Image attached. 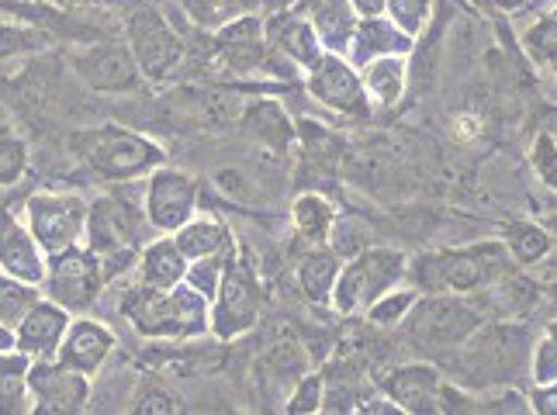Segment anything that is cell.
I'll use <instances>...</instances> for the list:
<instances>
[{
  "mask_svg": "<svg viewBox=\"0 0 557 415\" xmlns=\"http://www.w3.org/2000/svg\"><path fill=\"white\" fill-rule=\"evenodd\" d=\"M0 267L17 280H32V285L46 274L32 236L8 212H0Z\"/></svg>",
  "mask_w": 557,
  "mask_h": 415,
  "instance_id": "16",
  "label": "cell"
},
{
  "mask_svg": "<svg viewBox=\"0 0 557 415\" xmlns=\"http://www.w3.org/2000/svg\"><path fill=\"white\" fill-rule=\"evenodd\" d=\"M412 305H416V291H398V294H388V298L381 294L368 312H371V318L377 326H392V323H398V318H406Z\"/></svg>",
  "mask_w": 557,
  "mask_h": 415,
  "instance_id": "34",
  "label": "cell"
},
{
  "mask_svg": "<svg viewBox=\"0 0 557 415\" xmlns=\"http://www.w3.org/2000/svg\"><path fill=\"white\" fill-rule=\"evenodd\" d=\"M384 4H388V0H354V8H357L363 17H377V14L384 11Z\"/></svg>",
  "mask_w": 557,
  "mask_h": 415,
  "instance_id": "45",
  "label": "cell"
},
{
  "mask_svg": "<svg viewBox=\"0 0 557 415\" xmlns=\"http://www.w3.org/2000/svg\"><path fill=\"white\" fill-rule=\"evenodd\" d=\"M125 312L136 318V326L149 336H190L205 329V298L201 291H170L160 294L157 288H143L128 298Z\"/></svg>",
  "mask_w": 557,
  "mask_h": 415,
  "instance_id": "4",
  "label": "cell"
},
{
  "mask_svg": "<svg viewBox=\"0 0 557 415\" xmlns=\"http://www.w3.org/2000/svg\"><path fill=\"white\" fill-rule=\"evenodd\" d=\"M401 274H406V260H401L398 253H392V250L363 253L336 280V309L339 312L371 309L381 298V291H388Z\"/></svg>",
  "mask_w": 557,
  "mask_h": 415,
  "instance_id": "6",
  "label": "cell"
},
{
  "mask_svg": "<svg viewBox=\"0 0 557 415\" xmlns=\"http://www.w3.org/2000/svg\"><path fill=\"white\" fill-rule=\"evenodd\" d=\"M219 187L228 194V198H236V201H253V187H249V180L239 174V169H219L215 174Z\"/></svg>",
  "mask_w": 557,
  "mask_h": 415,
  "instance_id": "40",
  "label": "cell"
},
{
  "mask_svg": "<svg viewBox=\"0 0 557 415\" xmlns=\"http://www.w3.org/2000/svg\"><path fill=\"white\" fill-rule=\"evenodd\" d=\"M84 201L66 194H38L28 201V222L38 239V247L49 253H63L73 247V239L84 229Z\"/></svg>",
  "mask_w": 557,
  "mask_h": 415,
  "instance_id": "8",
  "label": "cell"
},
{
  "mask_svg": "<svg viewBox=\"0 0 557 415\" xmlns=\"http://www.w3.org/2000/svg\"><path fill=\"white\" fill-rule=\"evenodd\" d=\"M409 35L401 32L395 22H381V17H363V25L357 28V60L360 63H371L377 55H398V52H409Z\"/></svg>",
  "mask_w": 557,
  "mask_h": 415,
  "instance_id": "20",
  "label": "cell"
},
{
  "mask_svg": "<svg viewBox=\"0 0 557 415\" xmlns=\"http://www.w3.org/2000/svg\"><path fill=\"white\" fill-rule=\"evenodd\" d=\"M28 388L38 399V408L42 412H81L87 405V381L81 374L63 367H49L38 364L28 374Z\"/></svg>",
  "mask_w": 557,
  "mask_h": 415,
  "instance_id": "13",
  "label": "cell"
},
{
  "mask_svg": "<svg viewBox=\"0 0 557 415\" xmlns=\"http://www.w3.org/2000/svg\"><path fill=\"white\" fill-rule=\"evenodd\" d=\"M257 312H260V294L253 285V274L246 271V263H236V267H228L222 280V298L215 312L219 336H236L249 329L257 323Z\"/></svg>",
  "mask_w": 557,
  "mask_h": 415,
  "instance_id": "12",
  "label": "cell"
},
{
  "mask_svg": "<svg viewBox=\"0 0 557 415\" xmlns=\"http://www.w3.org/2000/svg\"><path fill=\"white\" fill-rule=\"evenodd\" d=\"M66 332V315L52 305H35L25 323L22 332H17V350L32 353V356H49L55 347H60V336Z\"/></svg>",
  "mask_w": 557,
  "mask_h": 415,
  "instance_id": "18",
  "label": "cell"
},
{
  "mask_svg": "<svg viewBox=\"0 0 557 415\" xmlns=\"http://www.w3.org/2000/svg\"><path fill=\"white\" fill-rule=\"evenodd\" d=\"M0 350H11V332H8V326H0Z\"/></svg>",
  "mask_w": 557,
  "mask_h": 415,
  "instance_id": "46",
  "label": "cell"
},
{
  "mask_svg": "<svg viewBox=\"0 0 557 415\" xmlns=\"http://www.w3.org/2000/svg\"><path fill=\"white\" fill-rule=\"evenodd\" d=\"M509 274V256L498 242H485V247H471V250H457V253H440L426 256L412 267V277L422 288L433 294H447V291H474L503 280Z\"/></svg>",
  "mask_w": 557,
  "mask_h": 415,
  "instance_id": "2",
  "label": "cell"
},
{
  "mask_svg": "<svg viewBox=\"0 0 557 415\" xmlns=\"http://www.w3.org/2000/svg\"><path fill=\"white\" fill-rule=\"evenodd\" d=\"M25 370H8L0 374V412H22L25 408V388L28 377H22Z\"/></svg>",
  "mask_w": 557,
  "mask_h": 415,
  "instance_id": "36",
  "label": "cell"
},
{
  "mask_svg": "<svg viewBox=\"0 0 557 415\" xmlns=\"http://www.w3.org/2000/svg\"><path fill=\"white\" fill-rule=\"evenodd\" d=\"M263 364L274 367L277 374H301L305 370V353H301V343L287 332V329H277L271 343L263 347Z\"/></svg>",
  "mask_w": 557,
  "mask_h": 415,
  "instance_id": "26",
  "label": "cell"
},
{
  "mask_svg": "<svg viewBox=\"0 0 557 415\" xmlns=\"http://www.w3.org/2000/svg\"><path fill=\"white\" fill-rule=\"evenodd\" d=\"M73 66L94 90H132L139 84V63L125 46H94L76 52Z\"/></svg>",
  "mask_w": 557,
  "mask_h": 415,
  "instance_id": "11",
  "label": "cell"
},
{
  "mask_svg": "<svg viewBox=\"0 0 557 415\" xmlns=\"http://www.w3.org/2000/svg\"><path fill=\"white\" fill-rule=\"evenodd\" d=\"M533 166H536V174H541V180L557 191V142L550 136L536 139V146H533Z\"/></svg>",
  "mask_w": 557,
  "mask_h": 415,
  "instance_id": "37",
  "label": "cell"
},
{
  "mask_svg": "<svg viewBox=\"0 0 557 415\" xmlns=\"http://www.w3.org/2000/svg\"><path fill=\"white\" fill-rule=\"evenodd\" d=\"M271 39H274L284 52H292L295 60L309 63V66H315V63L322 60L319 42H315V28H312L309 22H298V17L281 14L277 22H271Z\"/></svg>",
  "mask_w": 557,
  "mask_h": 415,
  "instance_id": "22",
  "label": "cell"
},
{
  "mask_svg": "<svg viewBox=\"0 0 557 415\" xmlns=\"http://www.w3.org/2000/svg\"><path fill=\"white\" fill-rule=\"evenodd\" d=\"M312 90L325 104L343 108V111H363V90L354 73L343 66L336 55H322V60L312 66Z\"/></svg>",
  "mask_w": 557,
  "mask_h": 415,
  "instance_id": "17",
  "label": "cell"
},
{
  "mask_svg": "<svg viewBox=\"0 0 557 415\" xmlns=\"http://www.w3.org/2000/svg\"><path fill=\"white\" fill-rule=\"evenodd\" d=\"M98 256H87V253H76L73 247L55 253L52 263V274H49V294L60 301L63 309L81 312L94 301V291H98Z\"/></svg>",
  "mask_w": 557,
  "mask_h": 415,
  "instance_id": "10",
  "label": "cell"
},
{
  "mask_svg": "<svg viewBox=\"0 0 557 415\" xmlns=\"http://www.w3.org/2000/svg\"><path fill=\"white\" fill-rule=\"evenodd\" d=\"M108 350H111V336L101 326L76 323L73 332H70V339L63 343V364L84 370V374H94V370L104 364Z\"/></svg>",
  "mask_w": 557,
  "mask_h": 415,
  "instance_id": "19",
  "label": "cell"
},
{
  "mask_svg": "<svg viewBox=\"0 0 557 415\" xmlns=\"http://www.w3.org/2000/svg\"><path fill=\"white\" fill-rule=\"evenodd\" d=\"M388 8H392V22L409 35L422 32V25H426V17H430V0H388Z\"/></svg>",
  "mask_w": 557,
  "mask_h": 415,
  "instance_id": "33",
  "label": "cell"
},
{
  "mask_svg": "<svg viewBox=\"0 0 557 415\" xmlns=\"http://www.w3.org/2000/svg\"><path fill=\"white\" fill-rule=\"evenodd\" d=\"M533 377H536V385L557 381V323L547 329V336L541 339V347L533 353Z\"/></svg>",
  "mask_w": 557,
  "mask_h": 415,
  "instance_id": "35",
  "label": "cell"
},
{
  "mask_svg": "<svg viewBox=\"0 0 557 415\" xmlns=\"http://www.w3.org/2000/svg\"><path fill=\"white\" fill-rule=\"evenodd\" d=\"M523 42L536 63H557V11L541 17V22L523 35Z\"/></svg>",
  "mask_w": 557,
  "mask_h": 415,
  "instance_id": "30",
  "label": "cell"
},
{
  "mask_svg": "<svg viewBox=\"0 0 557 415\" xmlns=\"http://www.w3.org/2000/svg\"><path fill=\"white\" fill-rule=\"evenodd\" d=\"M87 229H90V250H94V256H104L108 263H114V260H128L132 247H136L139 218L122 201L101 198L98 204L90 208Z\"/></svg>",
  "mask_w": 557,
  "mask_h": 415,
  "instance_id": "9",
  "label": "cell"
},
{
  "mask_svg": "<svg viewBox=\"0 0 557 415\" xmlns=\"http://www.w3.org/2000/svg\"><path fill=\"white\" fill-rule=\"evenodd\" d=\"M312 28L330 49H343V42H347V35L354 28L350 4L347 0H315L312 4Z\"/></svg>",
  "mask_w": 557,
  "mask_h": 415,
  "instance_id": "23",
  "label": "cell"
},
{
  "mask_svg": "<svg viewBox=\"0 0 557 415\" xmlns=\"http://www.w3.org/2000/svg\"><path fill=\"white\" fill-rule=\"evenodd\" d=\"M315 405H319V377H309V381L301 385V391L295 394L292 412H312Z\"/></svg>",
  "mask_w": 557,
  "mask_h": 415,
  "instance_id": "42",
  "label": "cell"
},
{
  "mask_svg": "<svg viewBox=\"0 0 557 415\" xmlns=\"http://www.w3.org/2000/svg\"><path fill=\"white\" fill-rule=\"evenodd\" d=\"M177 247L184 256H211L215 250L225 247V229L215 222H198V225H187L181 232Z\"/></svg>",
  "mask_w": 557,
  "mask_h": 415,
  "instance_id": "27",
  "label": "cell"
},
{
  "mask_svg": "<svg viewBox=\"0 0 557 415\" xmlns=\"http://www.w3.org/2000/svg\"><path fill=\"white\" fill-rule=\"evenodd\" d=\"M38 42H46L38 32L0 28V55H14V52H28V49H38Z\"/></svg>",
  "mask_w": 557,
  "mask_h": 415,
  "instance_id": "39",
  "label": "cell"
},
{
  "mask_svg": "<svg viewBox=\"0 0 557 415\" xmlns=\"http://www.w3.org/2000/svg\"><path fill=\"white\" fill-rule=\"evenodd\" d=\"M478 131H482V122H478L474 115H460L457 122H454V136L460 139V142H471Z\"/></svg>",
  "mask_w": 557,
  "mask_h": 415,
  "instance_id": "43",
  "label": "cell"
},
{
  "mask_svg": "<svg viewBox=\"0 0 557 415\" xmlns=\"http://www.w3.org/2000/svg\"><path fill=\"white\" fill-rule=\"evenodd\" d=\"M195 204V184L184 174L163 169L149 184V218L157 229H181Z\"/></svg>",
  "mask_w": 557,
  "mask_h": 415,
  "instance_id": "14",
  "label": "cell"
},
{
  "mask_svg": "<svg viewBox=\"0 0 557 415\" xmlns=\"http://www.w3.org/2000/svg\"><path fill=\"white\" fill-rule=\"evenodd\" d=\"M295 225L301 229V236H309V239H322L325 229L333 225V212H330V204H325L322 198H301L295 204Z\"/></svg>",
  "mask_w": 557,
  "mask_h": 415,
  "instance_id": "29",
  "label": "cell"
},
{
  "mask_svg": "<svg viewBox=\"0 0 557 415\" xmlns=\"http://www.w3.org/2000/svg\"><path fill=\"white\" fill-rule=\"evenodd\" d=\"M527 350H530V336L523 326H478L460 343L457 374L460 381H468L474 388L506 385L523 367Z\"/></svg>",
  "mask_w": 557,
  "mask_h": 415,
  "instance_id": "1",
  "label": "cell"
},
{
  "mask_svg": "<svg viewBox=\"0 0 557 415\" xmlns=\"http://www.w3.org/2000/svg\"><path fill=\"white\" fill-rule=\"evenodd\" d=\"M533 405L541 408V412H557V381H550L544 391H536L533 394Z\"/></svg>",
  "mask_w": 557,
  "mask_h": 415,
  "instance_id": "44",
  "label": "cell"
},
{
  "mask_svg": "<svg viewBox=\"0 0 557 415\" xmlns=\"http://www.w3.org/2000/svg\"><path fill=\"white\" fill-rule=\"evenodd\" d=\"M547 247H550V239L536 229V225H512L509 229V250L516 253V260L533 263L547 253Z\"/></svg>",
  "mask_w": 557,
  "mask_h": 415,
  "instance_id": "32",
  "label": "cell"
},
{
  "mask_svg": "<svg viewBox=\"0 0 557 415\" xmlns=\"http://www.w3.org/2000/svg\"><path fill=\"white\" fill-rule=\"evenodd\" d=\"M253 4L257 0H184L190 17L205 28H219L225 22H236V17H243V11H249Z\"/></svg>",
  "mask_w": 557,
  "mask_h": 415,
  "instance_id": "25",
  "label": "cell"
},
{
  "mask_svg": "<svg viewBox=\"0 0 557 415\" xmlns=\"http://www.w3.org/2000/svg\"><path fill=\"white\" fill-rule=\"evenodd\" d=\"M73 149L104 177H136L160 163V149L122 128H94L73 136Z\"/></svg>",
  "mask_w": 557,
  "mask_h": 415,
  "instance_id": "5",
  "label": "cell"
},
{
  "mask_svg": "<svg viewBox=\"0 0 557 415\" xmlns=\"http://www.w3.org/2000/svg\"><path fill=\"white\" fill-rule=\"evenodd\" d=\"M128 42H132V55L143 66L146 77H170L177 70L181 55H184V42L177 39V32L163 22L160 11L152 8H136L128 14Z\"/></svg>",
  "mask_w": 557,
  "mask_h": 415,
  "instance_id": "7",
  "label": "cell"
},
{
  "mask_svg": "<svg viewBox=\"0 0 557 415\" xmlns=\"http://www.w3.org/2000/svg\"><path fill=\"white\" fill-rule=\"evenodd\" d=\"M143 277L149 288H170L184 277V253L177 242H157L146 250L143 260Z\"/></svg>",
  "mask_w": 557,
  "mask_h": 415,
  "instance_id": "24",
  "label": "cell"
},
{
  "mask_svg": "<svg viewBox=\"0 0 557 415\" xmlns=\"http://www.w3.org/2000/svg\"><path fill=\"white\" fill-rule=\"evenodd\" d=\"M388 388L406 412H444V381L433 367H401L388 377Z\"/></svg>",
  "mask_w": 557,
  "mask_h": 415,
  "instance_id": "15",
  "label": "cell"
},
{
  "mask_svg": "<svg viewBox=\"0 0 557 415\" xmlns=\"http://www.w3.org/2000/svg\"><path fill=\"white\" fill-rule=\"evenodd\" d=\"M139 412H177L181 408V399H174L170 391H160V388H149L139 394Z\"/></svg>",
  "mask_w": 557,
  "mask_h": 415,
  "instance_id": "41",
  "label": "cell"
},
{
  "mask_svg": "<svg viewBox=\"0 0 557 415\" xmlns=\"http://www.w3.org/2000/svg\"><path fill=\"white\" fill-rule=\"evenodd\" d=\"M25 166V149L14 139H0V184L14 180Z\"/></svg>",
  "mask_w": 557,
  "mask_h": 415,
  "instance_id": "38",
  "label": "cell"
},
{
  "mask_svg": "<svg viewBox=\"0 0 557 415\" xmlns=\"http://www.w3.org/2000/svg\"><path fill=\"white\" fill-rule=\"evenodd\" d=\"M401 323H406V336L412 347L426 353H444L465 343V339L482 326V315H478L468 301L436 294L426 301H416Z\"/></svg>",
  "mask_w": 557,
  "mask_h": 415,
  "instance_id": "3",
  "label": "cell"
},
{
  "mask_svg": "<svg viewBox=\"0 0 557 415\" xmlns=\"http://www.w3.org/2000/svg\"><path fill=\"white\" fill-rule=\"evenodd\" d=\"M333 274H336L333 256L325 253V250H315L312 256H305V263H301V285H305V291H309L315 301H322L325 291H330Z\"/></svg>",
  "mask_w": 557,
  "mask_h": 415,
  "instance_id": "31",
  "label": "cell"
},
{
  "mask_svg": "<svg viewBox=\"0 0 557 415\" xmlns=\"http://www.w3.org/2000/svg\"><path fill=\"white\" fill-rule=\"evenodd\" d=\"M35 309V294L14 280L0 277V326H22L25 315Z\"/></svg>",
  "mask_w": 557,
  "mask_h": 415,
  "instance_id": "28",
  "label": "cell"
},
{
  "mask_svg": "<svg viewBox=\"0 0 557 415\" xmlns=\"http://www.w3.org/2000/svg\"><path fill=\"white\" fill-rule=\"evenodd\" d=\"M363 87H368L381 104H395L406 87V60L401 55H377L363 66Z\"/></svg>",
  "mask_w": 557,
  "mask_h": 415,
  "instance_id": "21",
  "label": "cell"
}]
</instances>
